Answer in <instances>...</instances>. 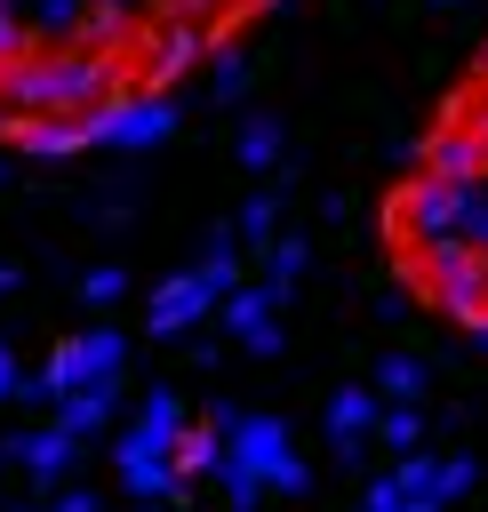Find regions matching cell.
Wrapping results in <instances>:
<instances>
[{
	"label": "cell",
	"instance_id": "cell-1",
	"mask_svg": "<svg viewBox=\"0 0 488 512\" xmlns=\"http://www.w3.org/2000/svg\"><path fill=\"white\" fill-rule=\"evenodd\" d=\"M288 0H0V152L64 160L152 136Z\"/></svg>",
	"mask_w": 488,
	"mask_h": 512
},
{
	"label": "cell",
	"instance_id": "cell-2",
	"mask_svg": "<svg viewBox=\"0 0 488 512\" xmlns=\"http://www.w3.org/2000/svg\"><path fill=\"white\" fill-rule=\"evenodd\" d=\"M376 224L400 296H416L488 352V32L432 96Z\"/></svg>",
	"mask_w": 488,
	"mask_h": 512
}]
</instances>
